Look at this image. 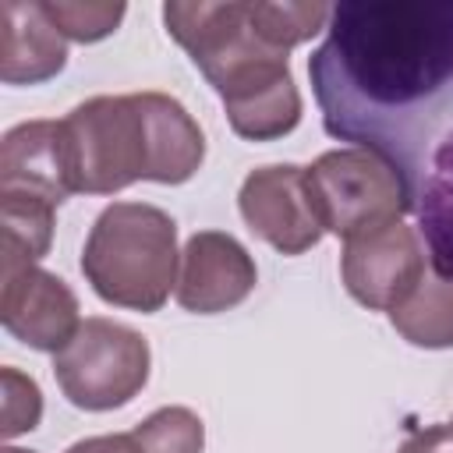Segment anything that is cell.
Instances as JSON below:
<instances>
[{"label": "cell", "mask_w": 453, "mask_h": 453, "mask_svg": "<svg viewBox=\"0 0 453 453\" xmlns=\"http://www.w3.org/2000/svg\"><path fill=\"white\" fill-rule=\"evenodd\" d=\"M326 134L386 159L418 202L453 131V4L347 0L308 57Z\"/></svg>", "instance_id": "obj_1"}, {"label": "cell", "mask_w": 453, "mask_h": 453, "mask_svg": "<svg viewBox=\"0 0 453 453\" xmlns=\"http://www.w3.org/2000/svg\"><path fill=\"white\" fill-rule=\"evenodd\" d=\"M163 25L219 92L241 138L273 142L297 127L301 92L290 78L287 50L262 39L251 0H173L163 7Z\"/></svg>", "instance_id": "obj_2"}, {"label": "cell", "mask_w": 453, "mask_h": 453, "mask_svg": "<svg viewBox=\"0 0 453 453\" xmlns=\"http://www.w3.org/2000/svg\"><path fill=\"white\" fill-rule=\"evenodd\" d=\"M74 184L113 195L134 180L184 184L205 159L198 120L166 92L92 96L64 117Z\"/></svg>", "instance_id": "obj_3"}, {"label": "cell", "mask_w": 453, "mask_h": 453, "mask_svg": "<svg viewBox=\"0 0 453 453\" xmlns=\"http://www.w3.org/2000/svg\"><path fill=\"white\" fill-rule=\"evenodd\" d=\"M81 273L106 304L159 311L177 290V223L149 202L106 205L85 237Z\"/></svg>", "instance_id": "obj_4"}, {"label": "cell", "mask_w": 453, "mask_h": 453, "mask_svg": "<svg viewBox=\"0 0 453 453\" xmlns=\"http://www.w3.org/2000/svg\"><path fill=\"white\" fill-rule=\"evenodd\" d=\"M308 195L322 230L350 241L414 212L403 177L368 149H329L304 166Z\"/></svg>", "instance_id": "obj_5"}, {"label": "cell", "mask_w": 453, "mask_h": 453, "mask_svg": "<svg viewBox=\"0 0 453 453\" xmlns=\"http://www.w3.org/2000/svg\"><path fill=\"white\" fill-rule=\"evenodd\" d=\"M149 340L113 319H85L53 354V375L64 396L81 411H113L149 382Z\"/></svg>", "instance_id": "obj_6"}, {"label": "cell", "mask_w": 453, "mask_h": 453, "mask_svg": "<svg viewBox=\"0 0 453 453\" xmlns=\"http://www.w3.org/2000/svg\"><path fill=\"white\" fill-rule=\"evenodd\" d=\"M425 269L428 265H425L421 237L403 219L343 241V255H340L343 287L357 304L372 311H393L425 276Z\"/></svg>", "instance_id": "obj_7"}, {"label": "cell", "mask_w": 453, "mask_h": 453, "mask_svg": "<svg viewBox=\"0 0 453 453\" xmlns=\"http://www.w3.org/2000/svg\"><path fill=\"white\" fill-rule=\"evenodd\" d=\"M244 223L283 255H301L322 241V223L308 195L304 166L273 163L244 177L237 195Z\"/></svg>", "instance_id": "obj_8"}, {"label": "cell", "mask_w": 453, "mask_h": 453, "mask_svg": "<svg viewBox=\"0 0 453 453\" xmlns=\"http://www.w3.org/2000/svg\"><path fill=\"white\" fill-rule=\"evenodd\" d=\"M0 322L14 340L35 350L57 354L81 326L78 297L60 276L39 265L4 269L0 273Z\"/></svg>", "instance_id": "obj_9"}, {"label": "cell", "mask_w": 453, "mask_h": 453, "mask_svg": "<svg viewBox=\"0 0 453 453\" xmlns=\"http://www.w3.org/2000/svg\"><path fill=\"white\" fill-rule=\"evenodd\" d=\"M258 283L248 248L223 230H198L180 251L177 304L195 315H216L241 304Z\"/></svg>", "instance_id": "obj_10"}, {"label": "cell", "mask_w": 453, "mask_h": 453, "mask_svg": "<svg viewBox=\"0 0 453 453\" xmlns=\"http://www.w3.org/2000/svg\"><path fill=\"white\" fill-rule=\"evenodd\" d=\"M0 191L60 205L78 195L64 120H25L0 142Z\"/></svg>", "instance_id": "obj_11"}, {"label": "cell", "mask_w": 453, "mask_h": 453, "mask_svg": "<svg viewBox=\"0 0 453 453\" xmlns=\"http://www.w3.org/2000/svg\"><path fill=\"white\" fill-rule=\"evenodd\" d=\"M67 64V39L46 18L42 4L4 0L0 4V81L39 85L60 74Z\"/></svg>", "instance_id": "obj_12"}, {"label": "cell", "mask_w": 453, "mask_h": 453, "mask_svg": "<svg viewBox=\"0 0 453 453\" xmlns=\"http://www.w3.org/2000/svg\"><path fill=\"white\" fill-rule=\"evenodd\" d=\"M432 269L453 280V131L435 145L414 202Z\"/></svg>", "instance_id": "obj_13"}, {"label": "cell", "mask_w": 453, "mask_h": 453, "mask_svg": "<svg viewBox=\"0 0 453 453\" xmlns=\"http://www.w3.org/2000/svg\"><path fill=\"white\" fill-rule=\"evenodd\" d=\"M389 322L414 347H453V280L428 265L414 290L389 311Z\"/></svg>", "instance_id": "obj_14"}, {"label": "cell", "mask_w": 453, "mask_h": 453, "mask_svg": "<svg viewBox=\"0 0 453 453\" xmlns=\"http://www.w3.org/2000/svg\"><path fill=\"white\" fill-rule=\"evenodd\" d=\"M53 202L0 191V273L35 265L53 241Z\"/></svg>", "instance_id": "obj_15"}, {"label": "cell", "mask_w": 453, "mask_h": 453, "mask_svg": "<svg viewBox=\"0 0 453 453\" xmlns=\"http://www.w3.org/2000/svg\"><path fill=\"white\" fill-rule=\"evenodd\" d=\"M329 4H280V0H251V18L265 42L276 50H294L297 42L311 39L319 28L329 25Z\"/></svg>", "instance_id": "obj_16"}, {"label": "cell", "mask_w": 453, "mask_h": 453, "mask_svg": "<svg viewBox=\"0 0 453 453\" xmlns=\"http://www.w3.org/2000/svg\"><path fill=\"white\" fill-rule=\"evenodd\" d=\"M46 18L60 28L64 39L74 42H99L124 21V4L110 0H42Z\"/></svg>", "instance_id": "obj_17"}, {"label": "cell", "mask_w": 453, "mask_h": 453, "mask_svg": "<svg viewBox=\"0 0 453 453\" xmlns=\"http://www.w3.org/2000/svg\"><path fill=\"white\" fill-rule=\"evenodd\" d=\"M0 393H4V439L32 432L42 418V393L35 379L21 375L18 368H0Z\"/></svg>", "instance_id": "obj_18"}, {"label": "cell", "mask_w": 453, "mask_h": 453, "mask_svg": "<svg viewBox=\"0 0 453 453\" xmlns=\"http://www.w3.org/2000/svg\"><path fill=\"white\" fill-rule=\"evenodd\" d=\"M64 453H149V446H145V439L138 435V428H131V432L78 439V442H71Z\"/></svg>", "instance_id": "obj_19"}, {"label": "cell", "mask_w": 453, "mask_h": 453, "mask_svg": "<svg viewBox=\"0 0 453 453\" xmlns=\"http://www.w3.org/2000/svg\"><path fill=\"white\" fill-rule=\"evenodd\" d=\"M396 453H453V428L449 425L418 428L396 446Z\"/></svg>", "instance_id": "obj_20"}, {"label": "cell", "mask_w": 453, "mask_h": 453, "mask_svg": "<svg viewBox=\"0 0 453 453\" xmlns=\"http://www.w3.org/2000/svg\"><path fill=\"white\" fill-rule=\"evenodd\" d=\"M4 453H32V449H18V446H7Z\"/></svg>", "instance_id": "obj_21"}, {"label": "cell", "mask_w": 453, "mask_h": 453, "mask_svg": "<svg viewBox=\"0 0 453 453\" xmlns=\"http://www.w3.org/2000/svg\"><path fill=\"white\" fill-rule=\"evenodd\" d=\"M449 428H453V425H449Z\"/></svg>", "instance_id": "obj_22"}]
</instances>
